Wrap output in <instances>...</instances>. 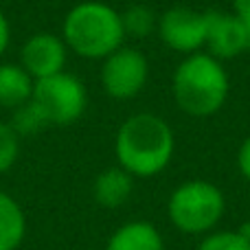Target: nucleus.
Instances as JSON below:
<instances>
[{"mask_svg":"<svg viewBox=\"0 0 250 250\" xmlns=\"http://www.w3.org/2000/svg\"><path fill=\"white\" fill-rule=\"evenodd\" d=\"M195 250H250V239L239 230H211L202 235Z\"/></svg>","mask_w":250,"mask_h":250,"instance_id":"nucleus-16","label":"nucleus"},{"mask_svg":"<svg viewBox=\"0 0 250 250\" xmlns=\"http://www.w3.org/2000/svg\"><path fill=\"white\" fill-rule=\"evenodd\" d=\"M226 213L224 191L208 180H187L169 193L167 217L182 235H207Z\"/></svg>","mask_w":250,"mask_h":250,"instance_id":"nucleus-4","label":"nucleus"},{"mask_svg":"<svg viewBox=\"0 0 250 250\" xmlns=\"http://www.w3.org/2000/svg\"><path fill=\"white\" fill-rule=\"evenodd\" d=\"M233 13L250 26V0H233Z\"/></svg>","mask_w":250,"mask_h":250,"instance_id":"nucleus-20","label":"nucleus"},{"mask_svg":"<svg viewBox=\"0 0 250 250\" xmlns=\"http://www.w3.org/2000/svg\"><path fill=\"white\" fill-rule=\"evenodd\" d=\"M156 33L160 42L173 53L193 55L198 51H204L207 11H195L191 7H171L158 16Z\"/></svg>","mask_w":250,"mask_h":250,"instance_id":"nucleus-7","label":"nucleus"},{"mask_svg":"<svg viewBox=\"0 0 250 250\" xmlns=\"http://www.w3.org/2000/svg\"><path fill=\"white\" fill-rule=\"evenodd\" d=\"M101 62V88L108 97L129 101L145 90L149 79V62L141 48L123 44Z\"/></svg>","mask_w":250,"mask_h":250,"instance_id":"nucleus-6","label":"nucleus"},{"mask_svg":"<svg viewBox=\"0 0 250 250\" xmlns=\"http://www.w3.org/2000/svg\"><path fill=\"white\" fill-rule=\"evenodd\" d=\"M176 151L171 125L154 112H136L119 125L114 156L134 178H154L169 167Z\"/></svg>","mask_w":250,"mask_h":250,"instance_id":"nucleus-1","label":"nucleus"},{"mask_svg":"<svg viewBox=\"0 0 250 250\" xmlns=\"http://www.w3.org/2000/svg\"><path fill=\"white\" fill-rule=\"evenodd\" d=\"M9 40H11V26H9L7 16L0 11V57H2L4 51H7Z\"/></svg>","mask_w":250,"mask_h":250,"instance_id":"nucleus-19","label":"nucleus"},{"mask_svg":"<svg viewBox=\"0 0 250 250\" xmlns=\"http://www.w3.org/2000/svg\"><path fill=\"white\" fill-rule=\"evenodd\" d=\"M237 169H239L244 180L250 182V134L244 138L239 149H237Z\"/></svg>","mask_w":250,"mask_h":250,"instance_id":"nucleus-18","label":"nucleus"},{"mask_svg":"<svg viewBox=\"0 0 250 250\" xmlns=\"http://www.w3.org/2000/svg\"><path fill=\"white\" fill-rule=\"evenodd\" d=\"M20 154V136L9 123L0 121V173H7Z\"/></svg>","mask_w":250,"mask_h":250,"instance_id":"nucleus-17","label":"nucleus"},{"mask_svg":"<svg viewBox=\"0 0 250 250\" xmlns=\"http://www.w3.org/2000/svg\"><path fill=\"white\" fill-rule=\"evenodd\" d=\"M121 22L125 38H136L143 40L149 33H156V24H158V16L154 13V9H149L147 4H132L125 11H121Z\"/></svg>","mask_w":250,"mask_h":250,"instance_id":"nucleus-14","label":"nucleus"},{"mask_svg":"<svg viewBox=\"0 0 250 250\" xmlns=\"http://www.w3.org/2000/svg\"><path fill=\"white\" fill-rule=\"evenodd\" d=\"M26 233L22 207L9 193L0 191V250H18Z\"/></svg>","mask_w":250,"mask_h":250,"instance_id":"nucleus-13","label":"nucleus"},{"mask_svg":"<svg viewBox=\"0 0 250 250\" xmlns=\"http://www.w3.org/2000/svg\"><path fill=\"white\" fill-rule=\"evenodd\" d=\"M66 62H68L66 42L62 35L48 31L33 33L20 48V66L33 77V82L66 70Z\"/></svg>","mask_w":250,"mask_h":250,"instance_id":"nucleus-9","label":"nucleus"},{"mask_svg":"<svg viewBox=\"0 0 250 250\" xmlns=\"http://www.w3.org/2000/svg\"><path fill=\"white\" fill-rule=\"evenodd\" d=\"M33 77L20 64H0V108H20L33 97Z\"/></svg>","mask_w":250,"mask_h":250,"instance_id":"nucleus-12","label":"nucleus"},{"mask_svg":"<svg viewBox=\"0 0 250 250\" xmlns=\"http://www.w3.org/2000/svg\"><path fill=\"white\" fill-rule=\"evenodd\" d=\"M204 51L220 62H229L250 51V26L233 11H207Z\"/></svg>","mask_w":250,"mask_h":250,"instance_id":"nucleus-8","label":"nucleus"},{"mask_svg":"<svg viewBox=\"0 0 250 250\" xmlns=\"http://www.w3.org/2000/svg\"><path fill=\"white\" fill-rule=\"evenodd\" d=\"M230 79L224 62L207 51L185 55L171 77V95L178 110L193 119H208L224 108Z\"/></svg>","mask_w":250,"mask_h":250,"instance_id":"nucleus-2","label":"nucleus"},{"mask_svg":"<svg viewBox=\"0 0 250 250\" xmlns=\"http://www.w3.org/2000/svg\"><path fill=\"white\" fill-rule=\"evenodd\" d=\"M105 250H165V239L151 222L134 220L121 224L110 235Z\"/></svg>","mask_w":250,"mask_h":250,"instance_id":"nucleus-11","label":"nucleus"},{"mask_svg":"<svg viewBox=\"0 0 250 250\" xmlns=\"http://www.w3.org/2000/svg\"><path fill=\"white\" fill-rule=\"evenodd\" d=\"M9 125L13 127V132H16L18 136H31V134H40L42 129L51 127L48 121L44 119L42 110L33 104V99H29L26 104H22L20 108L13 110Z\"/></svg>","mask_w":250,"mask_h":250,"instance_id":"nucleus-15","label":"nucleus"},{"mask_svg":"<svg viewBox=\"0 0 250 250\" xmlns=\"http://www.w3.org/2000/svg\"><path fill=\"white\" fill-rule=\"evenodd\" d=\"M62 40L83 60H105L125 42L121 11L101 0L77 2L62 22Z\"/></svg>","mask_w":250,"mask_h":250,"instance_id":"nucleus-3","label":"nucleus"},{"mask_svg":"<svg viewBox=\"0 0 250 250\" xmlns=\"http://www.w3.org/2000/svg\"><path fill=\"white\" fill-rule=\"evenodd\" d=\"M31 99L42 110L48 125H55V127L73 125L83 117L88 108V92L83 82L66 70L38 79Z\"/></svg>","mask_w":250,"mask_h":250,"instance_id":"nucleus-5","label":"nucleus"},{"mask_svg":"<svg viewBox=\"0 0 250 250\" xmlns=\"http://www.w3.org/2000/svg\"><path fill=\"white\" fill-rule=\"evenodd\" d=\"M136 178L123 167H108L97 173L92 182V198L104 208H119L129 200Z\"/></svg>","mask_w":250,"mask_h":250,"instance_id":"nucleus-10","label":"nucleus"}]
</instances>
